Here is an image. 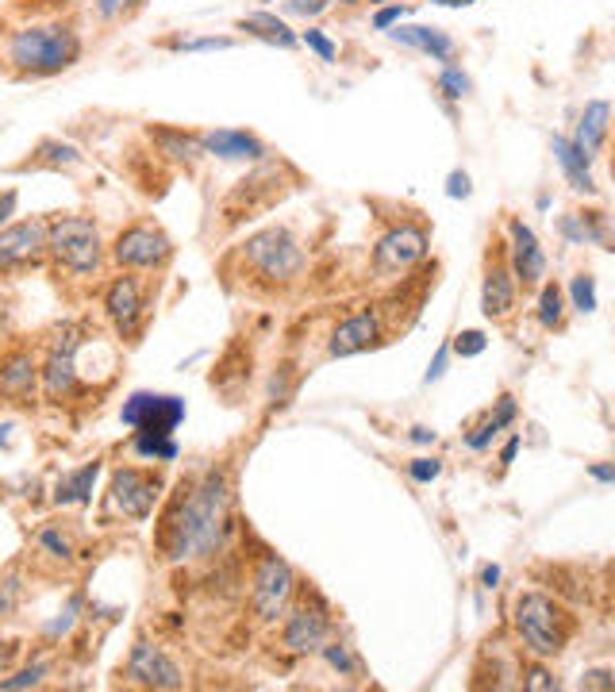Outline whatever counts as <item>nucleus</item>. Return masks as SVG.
Returning <instances> with one entry per match:
<instances>
[{"mask_svg":"<svg viewBox=\"0 0 615 692\" xmlns=\"http://www.w3.org/2000/svg\"><path fill=\"white\" fill-rule=\"evenodd\" d=\"M588 473H593L596 481H604V485H615V470H612V465H588Z\"/></svg>","mask_w":615,"mask_h":692,"instance_id":"8fccbe9b","label":"nucleus"},{"mask_svg":"<svg viewBox=\"0 0 615 692\" xmlns=\"http://www.w3.org/2000/svg\"><path fill=\"white\" fill-rule=\"evenodd\" d=\"M388 35H393L396 43L431 54L435 62H447L450 54H455V39L442 35V31H435V28H396V31H388Z\"/></svg>","mask_w":615,"mask_h":692,"instance_id":"5701e85b","label":"nucleus"},{"mask_svg":"<svg viewBox=\"0 0 615 692\" xmlns=\"http://www.w3.org/2000/svg\"><path fill=\"white\" fill-rule=\"evenodd\" d=\"M31 162H46V166H74L81 162L77 147H70V143H39V150L31 155Z\"/></svg>","mask_w":615,"mask_h":692,"instance_id":"bb28decb","label":"nucleus"},{"mask_svg":"<svg viewBox=\"0 0 615 692\" xmlns=\"http://www.w3.org/2000/svg\"><path fill=\"white\" fill-rule=\"evenodd\" d=\"M411 439H416V442H435V431H427V428H411Z\"/></svg>","mask_w":615,"mask_h":692,"instance_id":"864d4df0","label":"nucleus"},{"mask_svg":"<svg viewBox=\"0 0 615 692\" xmlns=\"http://www.w3.org/2000/svg\"><path fill=\"white\" fill-rule=\"evenodd\" d=\"M231 516V481L223 470H212L200 485H192L181 501L174 504L161 531V551L169 562L208 558L223 543Z\"/></svg>","mask_w":615,"mask_h":692,"instance_id":"f257e3e1","label":"nucleus"},{"mask_svg":"<svg viewBox=\"0 0 615 692\" xmlns=\"http://www.w3.org/2000/svg\"><path fill=\"white\" fill-rule=\"evenodd\" d=\"M539 324L542 327H557V324H562V289H557V285H542Z\"/></svg>","mask_w":615,"mask_h":692,"instance_id":"cd10ccee","label":"nucleus"},{"mask_svg":"<svg viewBox=\"0 0 615 692\" xmlns=\"http://www.w3.org/2000/svg\"><path fill=\"white\" fill-rule=\"evenodd\" d=\"M20 654V642H0V673L12 665V658Z\"/></svg>","mask_w":615,"mask_h":692,"instance_id":"09e8293b","label":"nucleus"},{"mask_svg":"<svg viewBox=\"0 0 615 692\" xmlns=\"http://www.w3.org/2000/svg\"><path fill=\"white\" fill-rule=\"evenodd\" d=\"M331 635V619H327V608L323 605H301L289 616L285 623V647L293 650V654H312V650H323V642H327Z\"/></svg>","mask_w":615,"mask_h":692,"instance_id":"ddd939ff","label":"nucleus"},{"mask_svg":"<svg viewBox=\"0 0 615 692\" xmlns=\"http://www.w3.org/2000/svg\"><path fill=\"white\" fill-rule=\"evenodd\" d=\"M46 251L54 254V262L62 270L77 273H93L101 265V235H96V223L85 220V216H62L46 228Z\"/></svg>","mask_w":615,"mask_h":692,"instance_id":"20e7f679","label":"nucleus"},{"mask_svg":"<svg viewBox=\"0 0 615 692\" xmlns=\"http://www.w3.org/2000/svg\"><path fill=\"white\" fill-rule=\"evenodd\" d=\"M289 593H293V569H289V562L278 558V554H265V558L258 562L254 593H250V605H254L258 619H262V623L278 619L289 605Z\"/></svg>","mask_w":615,"mask_h":692,"instance_id":"0eeeda50","label":"nucleus"},{"mask_svg":"<svg viewBox=\"0 0 615 692\" xmlns=\"http://www.w3.org/2000/svg\"><path fill=\"white\" fill-rule=\"evenodd\" d=\"M242 31H250V35H258V39H265V43H278V46H296V35L285 28V23L278 20V15H270V12H258V15H247V20L239 23Z\"/></svg>","mask_w":615,"mask_h":692,"instance_id":"a878e982","label":"nucleus"},{"mask_svg":"<svg viewBox=\"0 0 615 692\" xmlns=\"http://www.w3.org/2000/svg\"><path fill=\"white\" fill-rule=\"evenodd\" d=\"M439 88H442L447 96H455V101H458V96H466V93H469V77L461 74V70L447 66V70H442V77H439Z\"/></svg>","mask_w":615,"mask_h":692,"instance_id":"f704fd0d","label":"nucleus"},{"mask_svg":"<svg viewBox=\"0 0 615 692\" xmlns=\"http://www.w3.org/2000/svg\"><path fill=\"white\" fill-rule=\"evenodd\" d=\"M512 262H515V277L523 281V285H535L542 281V273H546V259H542L539 251V239L535 231L528 228L523 220H512Z\"/></svg>","mask_w":615,"mask_h":692,"instance_id":"6ab92c4d","label":"nucleus"},{"mask_svg":"<svg viewBox=\"0 0 615 692\" xmlns=\"http://www.w3.org/2000/svg\"><path fill=\"white\" fill-rule=\"evenodd\" d=\"M104 308H108L112 324H116L119 335H135L143 319V293L135 277H116L108 285V296H104Z\"/></svg>","mask_w":615,"mask_h":692,"instance_id":"2eb2a0df","label":"nucleus"},{"mask_svg":"<svg viewBox=\"0 0 615 692\" xmlns=\"http://www.w3.org/2000/svg\"><path fill=\"white\" fill-rule=\"evenodd\" d=\"M12 212H15V189H8V192H0V228H4Z\"/></svg>","mask_w":615,"mask_h":692,"instance_id":"a18cd8bd","label":"nucleus"},{"mask_svg":"<svg viewBox=\"0 0 615 692\" xmlns=\"http://www.w3.org/2000/svg\"><path fill=\"white\" fill-rule=\"evenodd\" d=\"M39 377H43V369L35 366V358H31L28 350L8 354V358L0 361V397L23 405V400H31V392H35Z\"/></svg>","mask_w":615,"mask_h":692,"instance_id":"a211bd4d","label":"nucleus"},{"mask_svg":"<svg viewBox=\"0 0 615 692\" xmlns=\"http://www.w3.org/2000/svg\"><path fill=\"white\" fill-rule=\"evenodd\" d=\"M447 192H450V197H469V177L466 174H450Z\"/></svg>","mask_w":615,"mask_h":692,"instance_id":"49530a36","label":"nucleus"},{"mask_svg":"<svg viewBox=\"0 0 615 692\" xmlns=\"http://www.w3.org/2000/svg\"><path fill=\"white\" fill-rule=\"evenodd\" d=\"M20 597H23L20 577H0V616H12L20 608Z\"/></svg>","mask_w":615,"mask_h":692,"instance_id":"72a5a7b5","label":"nucleus"},{"mask_svg":"<svg viewBox=\"0 0 615 692\" xmlns=\"http://www.w3.org/2000/svg\"><path fill=\"white\" fill-rule=\"evenodd\" d=\"M35 543L43 546V551L51 554V558H59V562H70V558H74V543H70V538L62 535L59 527H43V531L35 535Z\"/></svg>","mask_w":615,"mask_h":692,"instance_id":"c85d7f7f","label":"nucleus"},{"mask_svg":"<svg viewBox=\"0 0 615 692\" xmlns=\"http://www.w3.org/2000/svg\"><path fill=\"white\" fill-rule=\"evenodd\" d=\"M161 481L150 478V473L135 470V465H124V470L112 473V504L116 512H124L127 520H147L158 504Z\"/></svg>","mask_w":615,"mask_h":692,"instance_id":"6e6552de","label":"nucleus"},{"mask_svg":"<svg viewBox=\"0 0 615 692\" xmlns=\"http://www.w3.org/2000/svg\"><path fill=\"white\" fill-rule=\"evenodd\" d=\"M369 4H385V0H369Z\"/></svg>","mask_w":615,"mask_h":692,"instance_id":"5fc2aeb1","label":"nucleus"},{"mask_svg":"<svg viewBox=\"0 0 615 692\" xmlns=\"http://www.w3.org/2000/svg\"><path fill=\"white\" fill-rule=\"evenodd\" d=\"M77 54V35L62 23H35L8 39V59L23 74H59V70L74 66Z\"/></svg>","mask_w":615,"mask_h":692,"instance_id":"f03ea898","label":"nucleus"},{"mask_svg":"<svg viewBox=\"0 0 615 692\" xmlns=\"http://www.w3.org/2000/svg\"><path fill=\"white\" fill-rule=\"evenodd\" d=\"M515 304V281L512 273L504 270V265H492L489 273H484V289H481V312L484 316H508Z\"/></svg>","mask_w":615,"mask_h":692,"instance_id":"412c9836","label":"nucleus"},{"mask_svg":"<svg viewBox=\"0 0 615 692\" xmlns=\"http://www.w3.org/2000/svg\"><path fill=\"white\" fill-rule=\"evenodd\" d=\"M481 581H484V589H497V581H500V566H484Z\"/></svg>","mask_w":615,"mask_h":692,"instance_id":"603ef678","label":"nucleus"},{"mask_svg":"<svg viewBox=\"0 0 615 692\" xmlns=\"http://www.w3.org/2000/svg\"><path fill=\"white\" fill-rule=\"evenodd\" d=\"M562 235L570 239V243H604L608 251H615V239L608 235V228H604V216L601 212H570L562 216Z\"/></svg>","mask_w":615,"mask_h":692,"instance_id":"4be33fe9","label":"nucleus"},{"mask_svg":"<svg viewBox=\"0 0 615 692\" xmlns=\"http://www.w3.org/2000/svg\"><path fill=\"white\" fill-rule=\"evenodd\" d=\"M442 369H447V346H442V350L435 354L431 369H427V385H431V381H439V377H442Z\"/></svg>","mask_w":615,"mask_h":692,"instance_id":"de8ad7c7","label":"nucleus"},{"mask_svg":"<svg viewBox=\"0 0 615 692\" xmlns=\"http://www.w3.org/2000/svg\"><path fill=\"white\" fill-rule=\"evenodd\" d=\"M51 673V665L46 662H35V665H28V670H20V673H12V678H4L0 681V689H35V685H43V678Z\"/></svg>","mask_w":615,"mask_h":692,"instance_id":"473e14b6","label":"nucleus"},{"mask_svg":"<svg viewBox=\"0 0 615 692\" xmlns=\"http://www.w3.org/2000/svg\"><path fill=\"white\" fill-rule=\"evenodd\" d=\"M135 454L174 462V458H177V442L174 439H154V434H135Z\"/></svg>","mask_w":615,"mask_h":692,"instance_id":"c756f323","label":"nucleus"},{"mask_svg":"<svg viewBox=\"0 0 615 692\" xmlns=\"http://www.w3.org/2000/svg\"><path fill=\"white\" fill-rule=\"evenodd\" d=\"M554 155H557V166H562L565 181H570L573 189H577V192H596V181H593V174H588V158L581 155L577 147H573V139H562V135H557V139H554Z\"/></svg>","mask_w":615,"mask_h":692,"instance_id":"b1692460","label":"nucleus"},{"mask_svg":"<svg viewBox=\"0 0 615 692\" xmlns=\"http://www.w3.org/2000/svg\"><path fill=\"white\" fill-rule=\"evenodd\" d=\"M515 454H520V434H515V439H508V447L500 450V462H515Z\"/></svg>","mask_w":615,"mask_h":692,"instance_id":"3c124183","label":"nucleus"},{"mask_svg":"<svg viewBox=\"0 0 615 692\" xmlns=\"http://www.w3.org/2000/svg\"><path fill=\"white\" fill-rule=\"evenodd\" d=\"M200 150L205 155H216L223 162H262L265 147L247 132H231V127H220V132H205L200 135Z\"/></svg>","mask_w":615,"mask_h":692,"instance_id":"dca6fc26","label":"nucleus"},{"mask_svg":"<svg viewBox=\"0 0 615 692\" xmlns=\"http://www.w3.org/2000/svg\"><path fill=\"white\" fill-rule=\"evenodd\" d=\"M127 681L139 689H185V678L177 670L174 658H166L158 647H150L147 639H139L132 647V658H127Z\"/></svg>","mask_w":615,"mask_h":692,"instance_id":"9d476101","label":"nucleus"},{"mask_svg":"<svg viewBox=\"0 0 615 692\" xmlns=\"http://www.w3.org/2000/svg\"><path fill=\"white\" fill-rule=\"evenodd\" d=\"M581 689H615V678L612 673H604V670H593V673H585Z\"/></svg>","mask_w":615,"mask_h":692,"instance_id":"a19ab883","label":"nucleus"},{"mask_svg":"<svg viewBox=\"0 0 615 692\" xmlns=\"http://www.w3.org/2000/svg\"><path fill=\"white\" fill-rule=\"evenodd\" d=\"M323 658H327L331 670H338L343 678H354V673H358V662H354L351 647H343V642H323Z\"/></svg>","mask_w":615,"mask_h":692,"instance_id":"7c9ffc66","label":"nucleus"},{"mask_svg":"<svg viewBox=\"0 0 615 692\" xmlns=\"http://www.w3.org/2000/svg\"><path fill=\"white\" fill-rule=\"evenodd\" d=\"M573 293V308L577 312H596V281L588 277V273H577L570 285Z\"/></svg>","mask_w":615,"mask_h":692,"instance_id":"2f4dec72","label":"nucleus"},{"mask_svg":"<svg viewBox=\"0 0 615 692\" xmlns=\"http://www.w3.org/2000/svg\"><path fill=\"white\" fill-rule=\"evenodd\" d=\"M242 259L270 281H293L304 265V254H301V247H296V239L278 228L250 239V243L242 247Z\"/></svg>","mask_w":615,"mask_h":692,"instance_id":"39448f33","label":"nucleus"},{"mask_svg":"<svg viewBox=\"0 0 615 692\" xmlns=\"http://www.w3.org/2000/svg\"><path fill=\"white\" fill-rule=\"evenodd\" d=\"M424 254H427V235L419 228H411V223H404V228H393L382 243H377L374 270L382 273V277H393V273L411 270Z\"/></svg>","mask_w":615,"mask_h":692,"instance_id":"9b49d317","label":"nucleus"},{"mask_svg":"<svg viewBox=\"0 0 615 692\" xmlns=\"http://www.w3.org/2000/svg\"><path fill=\"white\" fill-rule=\"evenodd\" d=\"M231 46L228 39H192V43H177V51H223Z\"/></svg>","mask_w":615,"mask_h":692,"instance_id":"ea45409f","label":"nucleus"},{"mask_svg":"<svg viewBox=\"0 0 615 692\" xmlns=\"http://www.w3.org/2000/svg\"><path fill=\"white\" fill-rule=\"evenodd\" d=\"M112 254H116L119 265H132V270H154V265H161L169 254H174V247H169V239L161 235L158 228L139 223V228H127L124 235L116 239Z\"/></svg>","mask_w":615,"mask_h":692,"instance_id":"f8f14e48","label":"nucleus"},{"mask_svg":"<svg viewBox=\"0 0 615 692\" xmlns=\"http://www.w3.org/2000/svg\"><path fill=\"white\" fill-rule=\"evenodd\" d=\"M489 346V339H484L481 332H461L458 339H455V350L461 354V358H477V354Z\"/></svg>","mask_w":615,"mask_h":692,"instance_id":"c9c22d12","label":"nucleus"},{"mask_svg":"<svg viewBox=\"0 0 615 692\" xmlns=\"http://www.w3.org/2000/svg\"><path fill=\"white\" fill-rule=\"evenodd\" d=\"M377 339H382V319H377V312H358V316H351L346 324L335 327L327 354L331 358H351V354L366 350V346H374Z\"/></svg>","mask_w":615,"mask_h":692,"instance_id":"f3484780","label":"nucleus"},{"mask_svg":"<svg viewBox=\"0 0 615 692\" xmlns=\"http://www.w3.org/2000/svg\"><path fill=\"white\" fill-rule=\"evenodd\" d=\"M327 8V0H289V12H304V15H315Z\"/></svg>","mask_w":615,"mask_h":692,"instance_id":"c03bdc74","label":"nucleus"},{"mask_svg":"<svg viewBox=\"0 0 615 692\" xmlns=\"http://www.w3.org/2000/svg\"><path fill=\"white\" fill-rule=\"evenodd\" d=\"M404 15H408V8L404 4H393V8H382V12L374 15V28L377 31H385V28H393V23H400Z\"/></svg>","mask_w":615,"mask_h":692,"instance_id":"58836bf2","label":"nucleus"},{"mask_svg":"<svg viewBox=\"0 0 615 692\" xmlns=\"http://www.w3.org/2000/svg\"><path fill=\"white\" fill-rule=\"evenodd\" d=\"M304 43L312 46L315 54H320L323 62H335V43H331L327 35H323V31H315V28H308L304 31Z\"/></svg>","mask_w":615,"mask_h":692,"instance_id":"4c0bfd02","label":"nucleus"},{"mask_svg":"<svg viewBox=\"0 0 615 692\" xmlns=\"http://www.w3.org/2000/svg\"><path fill=\"white\" fill-rule=\"evenodd\" d=\"M43 251H46V223L28 220L15 223V228H4L0 231V273L35 262Z\"/></svg>","mask_w":615,"mask_h":692,"instance_id":"4468645a","label":"nucleus"},{"mask_svg":"<svg viewBox=\"0 0 615 692\" xmlns=\"http://www.w3.org/2000/svg\"><path fill=\"white\" fill-rule=\"evenodd\" d=\"M411 481H419V485H427V481H435L442 473V465L435 462V458H416V462L408 465Z\"/></svg>","mask_w":615,"mask_h":692,"instance_id":"e433bc0d","label":"nucleus"},{"mask_svg":"<svg viewBox=\"0 0 615 692\" xmlns=\"http://www.w3.org/2000/svg\"><path fill=\"white\" fill-rule=\"evenodd\" d=\"M343 4H358V0H343Z\"/></svg>","mask_w":615,"mask_h":692,"instance_id":"6e6d98bb","label":"nucleus"},{"mask_svg":"<svg viewBox=\"0 0 615 692\" xmlns=\"http://www.w3.org/2000/svg\"><path fill=\"white\" fill-rule=\"evenodd\" d=\"M127 4H132V0H96V12H101V20H116Z\"/></svg>","mask_w":615,"mask_h":692,"instance_id":"79ce46f5","label":"nucleus"},{"mask_svg":"<svg viewBox=\"0 0 615 692\" xmlns=\"http://www.w3.org/2000/svg\"><path fill=\"white\" fill-rule=\"evenodd\" d=\"M119 416H124L127 428H135V434L174 439L177 423L185 420V400L181 397H161V392H135Z\"/></svg>","mask_w":615,"mask_h":692,"instance_id":"423d86ee","label":"nucleus"},{"mask_svg":"<svg viewBox=\"0 0 615 692\" xmlns=\"http://www.w3.org/2000/svg\"><path fill=\"white\" fill-rule=\"evenodd\" d=\"M523 685H528V689H557V685H554V678H550L546 670H539V665L528 673V681H523Z\"/></svg>","mask_w":615,"mask_h":692,"instance_id":"37998d69","label":"nucleus"},{"mask_svg":"<svg viewBox=\"0 0 615 692\" xmlns=\"http://www.w3.org/2000/svg\"><path fill=\"white\" fill-rule=\"evenodd\" d=\"M515 631L523 635L528 650L535 658H554L570 639V619L565 611L542 593H523L515 600Z\"/></svg>","mask_w":615,"mask_h":692,"instance_id":"7ed1b4c3","label":"nucleus"},{"mask_svg":"<svg viewBox=\"0 0 615 692\" xmlns=\"http://www.w3.org/2000/svg\"><path fill=\"white\" fill-rule=\"evenodd\" d=\"M608 124H612V104L608 101H588L585 112H581V119H577V135H573V147H577L588 162H593L596 150H601L604 135H608Z\"/></svg>","mask_w":615,"mask_h":692,"instance_id":"aec40b11","label":"nucleus"},{"mask_svg":"<svg viewBox=\"0 0 615 692\" xmlns=\"http://www.w3.org/2000/svg\"><path fill=\"white\" fill-rule=\"evenodd\" d=\"M96 473H101V462H88V465H81L77 473L62 478L59 481V493H54V501H59V504H85L88 496H93Z\"/></svg>","mask_w":615,"mask_h":692,"instance_id":"393cba45","label":"nucleus"},{"mask_svg":"<svg viewBox=\"0 0 615 692\" xmlns=\"http://www.w3.org/2000/svg\"><path fill=\"white\" fill-rule=\"evenodd\" d=\"M77 346H81V332L77 327H62L51 343V354H46L43 366V392L51 400H62L74 392L77 385Z\"/></svg>","mask_w":615,"mask_h":692,"instance_id":"1a4fd4ad","label":"nucleus"}]
</instances>
